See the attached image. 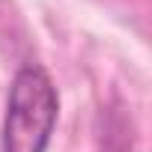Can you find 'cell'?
<instances>
[{
	"label": "cell",
	"instance_id": "1",
	"mask_svg": "<svg viewBox=\"0 0 152 152\" xmlns=\"http://www.w3.org/2000/svg\"><path fill=\"white\" fill-rule=\"evenodd\" d=\"M60 119V96L42 63L15 69L0 131V152H48Z\"/></svg>",
	"mask_w": 152,
	"mask_h": 152
}]
</instances>
